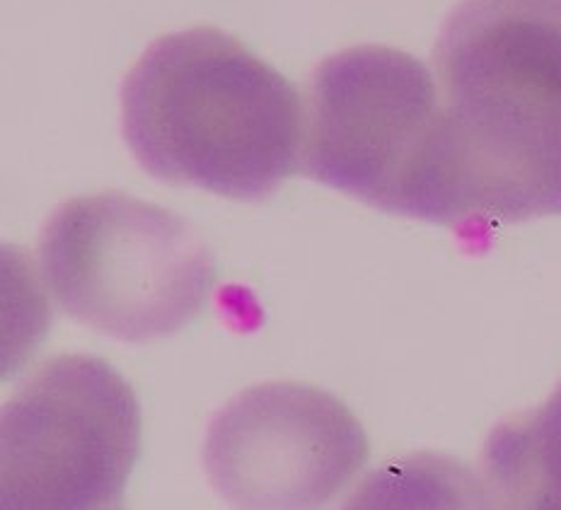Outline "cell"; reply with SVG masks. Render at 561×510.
<instances>
[{
  "instance_id": "6da1fadb",
  "label": "cell",
  "mask_w": 561,
  "mask_h": 510,
  "mask_svg": "<svg viewBox=\"0 0 561 510\" xmlns=\"http://www.w3.org/2000/svg\"><path fill=\"white\" fill-rule=\"evenodd\" d=\"M434 63L455 233L561 216V0H460Z\"/></svg>"
},
{
  "instance_id": "7a4b0ae2",
  "label": "cell",
  "mask_w": 561,
  "mask_h": 510,
  "mask_svg": "<svg viewBox=\"0 0 561 510\" xmlns=\"http://www.w3.org/2000/svg\"><path fill=\"white\" fill-rule=\"evenodd\" d=\"M122 131L150 177L262 201L300 170L298 90L216 27L156 39L122 85Z\"/></svg>"
},
{
  "instance_id": "3957f363",
  "label": "cell",
  "mask_w": 561,
  "mask_h": 510,
  "mask_svg": "<svg viewBox=\"0 0 561 510\" xmlns=\"http://www.w3.org/2000/svg\"><path fill=\"white\" fill-rule=\"evenodd\" d=\"M302 158L308 177L376 211L455 230L436 76L392 46H354L314 68Z\"/></svg>"
},
{
  "instance_id": "277c9868",
  "label": "cell",
  "mask_w": 561,
  "mask_h": 510,
  "mask_svg": "<svg viewBox=\"0 0 561 510\" xmlns=\"http://www.w3.org/2000/svg\"><path fill=\"white\" fill-rule=\"evenodd\" d=\"M37 257L46 293L68 317L126 344L190 327L218 278L214 252L190 220L119 192L58 206Z\"/></svg>"
},
{
  "instance_id": "5b68a950",
  "label": "cell",
  "mask_w": 561,
  "mask_h": 510,
  "mask_svg": "<svg viewBox=\"0 0 561 510\" xmlns=\"http://www.w3.org/2000/svg\"><path fill=\"white\" fill-rule=\"evenodd\" d=\"M138 452L140 407L131 385L102 358L58 356L0 414V503L119 508Z\"/></svg>"
},
{
  "instance_id": "8992f818",
  "label": "cell",
  "mask_w": 561,
  "mask_h": 510,
  "mask_svg": "<svg viewBox=\"0 0 561 510\" xmlns=\"http://www.w3.org/2000/svg\"><path fill=\"white\" fill-rule=\"evenodd\" d=\"M368 436L344 402L300 382H264L236 394L210 421L204 467L238 508H322L358 477Z\"/></svg>"
},
{
  "instance_id": "52a82bcc",
  "label": "cell",
  "mask_w": 561,
  "mask_h": 510,
  "mask_svg": "<svg viewBox=\"0 0 561 510\" xmlns=\"http://www.w3.org/2000/svg\"><path fill=\"white\" fill-rule=\"evenodd\" d=\"M482 465L489 489L504 506L561 510V382L542 407L491 431Z\"/></svg>"
}]
</instances>
